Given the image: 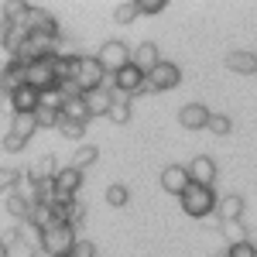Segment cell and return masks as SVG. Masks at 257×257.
Wrapping results in <instances>:
<instances>
[{"label":"cell","instance_id":"obj_16","mask_svg":"<svg viewBox=\"0 0 257 257\" xmlns=\"http://www.w3.org/2000/svg\"><path fill=\"white\" fill-rule=\"evenodd\" d=\"M28 172V178L31 182H52L55 178V172H59V161H55V155H41L31 168H24Z\"/></svg>","mask_w":257,"mask_h":257},{"label":"cell","instance_id":"obj_3","mask_svg":"<svg viewBox=\"0 0 257 257\" xmlns=\"http://www.w3.org/2000/svg\"><path fill=\"white\" fill-rule=\"evenodd\" d=\"M76 247V230L72 226H52L41 233V250L52 257H69Z\"/></svg>","mask_w":257,"mask_h":257},{"label":"cell","instance_id":"obj_15","mask_svg":"<svg viewBox=\"0 0 257 257\" xmlns=\"http://www.w3.org/2000/svg\"><path fill=\"white\" fill-rule=\"evenodd\" d=\"M86 99V110H89V117H106V110H110V103H113V93L110 89H89V93H82Z\"/></svg>","mask_w":257,"mask_h":257},{"label":"cell","instance_id":"obj_5","mask_svg":"<svg viewBox=\"0 0 257 257\" xmlns=\"http://www.w3.org/2000/svg\"><path fill=\"white\" fill-rule=\"evenodd\" d=\"M24 86H31V89H38V93L52 89V86H55V55L24 65Z\"/></svg>","mask_w":257,"mask_h":257},{"label":"cell","instance_id":"obj_31","mask_svg":"<svg viewBox=\"0 0 257 257\" xmlns=\"http://www.w3.org/2000/svg\"><path fill=\"white\" fill-rule=\"evenodd\" d=\"M24 38H28V28H24V24H11V31H7V41H4V48H7V52L14 55V52L21 48V41H24Z\"/></svg>","mask_w":257,"mask_h":257},{"label":"cell","instance_id":"obj_29","mask_svg":"<svg viewBox=\"0 0 257 257\" xmlns=\"http://www.w3.org/2000/svg\"><path fill=\"white\" fill-rule=\"evenodd\" d=\"M18 237L24 240L31 250H41V230H38V226H31L28 219H24V223H18Z\"/></svg>","mask_w":257,"mask_h":257},{"label":"cell","instance_id":"obj_20","mask_svg":"<svg viewBox=\"0 0 257 257\" xmlns=\"http://www.w3.org/2000/svg\"><path fill=\"white\" fill-rule=\"evenodd\" d=\"M226 69H233L240 76H254L257 72V55L254 52H230V55H226Z\"/></svg>","mask_w":257,"mask_h":257},{"label":"cell","instance_id":"obj_28","mask_svg":"<svg viewBox=\"0 0 257 257\" xmlns=\"http://www.w3.org/2000/svg\"><path fill=\"white\" fill-rule=\"evenodd\" d=\"M96 148H93V144H82L79 151H76V155H72V161H69V165H72V168H76V172H82V168H89V165H93V161H96Z\"/></svg>","mask_w":257,"mask_h":257},{"label":"cell","instance_id":"obj_24","mask_svg":"<svg viewBox=\"0 0 257 257\" xmlns=\"http://www.w3.org/2000/svg\"><path fill=\"white\" fill-rule=\"evenodd\" d=\"M0 7H4V21H7V24H24L28 11H31V4H24V0H7V4H0Z\"/></svg>","mask_w":257,"mask_h":257},{"label":"cell","instance_id":"obj_19","mask_svg":"<svg viewBox=\"0 0 257 257\" xmlns=\"http://www.w3.org/2000/svg\"><path fill=\"white\" fill-rule=\"evenodd\" d=\"M62 120H72V123H82V127H86V123H89V110H86V99L82 96H69L65 99V103H62Z\"/></svg>","mask_w":257,"mask_h":257},{"label":"cell","instance_id":"obj_7","mask_svg":"<svg viewBox=\"0 0 257 257\" xmlns=\"http://www.w3.org/2000/svg\"><path fill=\"white\" fill-rule=\"evenodd\" d=\"M113 93H123L127 99H134L138 93H148V79H144V72L134 69V65L120 69L117 76H113Z\"/></svg>","mask_w":257,"mask_h":257},{"label":"cell","instance_id":"obj_18","mask_svg":"<svg viewBox=\"0 0 257 257\" xmlns=\"http://www.w3.org/2000/svg\"><path fill=\"white\" fill-rule=\"evenodd\" d=\"M18 86H24V65H21V62H7L4 72H0V93L11 96Z\"/></svg>","mask_w":257,"mask_h":257},{"label":"cell","instance_id":"obj_14","mask_svg":"<svg viewBox=\"0 0 257 257\" xmlns=\"http://www.w3.org/2000/svg\"><path fill=\"white\" fill-rule=\"evenodd\" d=\"M161 189L172 192V196H182V192L189 189V172H185L182 165H168V168L161 172Z\"/></svg>","mask_w":257,"mask_h":257},{"label":"cell","instance_id":"obj_21","mask_svg":"<svg viewBox=\"0 0 257 257\" xmlns=\"http://www.w3.org/2000/svg\"><path fill=\"white\" fill-rule=\"evenodd\" d=\"M216 213H219L223 223H233V219L243 216V199H240V196H223L216 202Z\"/></svg>","mask_w":257,"mask_h":257},{"label":"cell","instance_id":"obj_2","mask_svg":"<svg viewBox=\"0 0 257 257\" xmlns=\"http://www.w3.org/2000/svg\"><path fill=\"white\" fill-rule=\"evenodd\" d=\"M55 52H59V38L28 35V38L21 41V48L14 52V62H21V65H31V62H41V59H48V55H55Z\"/></svg>","mask_w":257,"mask_h":257},{"label":"cell","instance_id":"obj_37","mask_svg":"<svg viewBox=\"0 0 257 257\" xmlns=\"http://www.w3.org/2000/svg\"><path fill=\"white\" fill-rule=\"evenodd\" d=\"M226 257H257V247L247 240V243H237V247H226Z\"/></svg>","mask_w":257,"mask_h":257},{"label":"cell","instance_id":"obj_12","mask_svg":"<svg viewBox=\"0 0 257 257\" xmlns=\"http://www.w3.org/2000/svg\"><path fill=\"white\" fill-rule=\"evenodd\" d=\"M158 62H161V52H158V45H155V41H144V45H138V48L131 52V65L141 69L144 76H148Z\"/></svg>","mask_w":257,"mask_h":257},{"label":"cell","instance_id":"obj_9","mask_svg":"<svg viewBox=\"0 0 257 257\" xmlns=\"http://www.w3.org/2000/svg\"><path fill=\"white\" fill-rule=\"evenodd\" d=\"M106 79V72H103V65L96 62V55H82L79 59V69H76V82H79L82 93H89V89H99Z\"/></svg>","mask_w":257,"mask_h":257},{"label":"cell","instance_id":"obj_35","mask_svg":"<svg viewBox=\"0 0 257 257\" xmlns=\"http://www.w3.org/2000/svg\"><path fill=\"white\" fill-rule=\"evenodd\" d=\"M21 172H14V168H0V192H11L14 185H18Z\"/></svg>","mask_w":257,"mask_h":257},{"label":"cell","instance_id":"obj_23","mask_svg":"<svg viewBox=\"0 0 257 257\" xmlns=\"http://www.w3.org/2000/svg\"><path fill=\"white\" fill-rule=\"evenodd\" d=\"M110 93H113V89H110ZM106 117L113 120V123H127V120H131V99L123 96V93H113V103H110Z\"/></svg>","mask_w":257,"mask_h":257},{"label":"cell","instance_id":"obj_1","mask_svg":"<svg viewBox=\"0 0 257 257\" xmlns=\"http://www.w3.org/2000/svg\"><path fill=\"white\" fill-rule=\"evenodd\" d=\"M178 199H182V209H185L189 216H196V219L209 216V213L216 209V202H219V196L213 192V185H192V182H189V189Z\"/></svg>","mask_w":257,"mask_h":257},{"label":"cell","instance_id":"obj_4","mask_svg":"<svg viewBox=\"0 0 257 257\" xmlns=\"http://www.w3.org/2000/svg\"><path fill=\"white\" fill-rule=\"evenodd\" d=\"M96 62L103 65V72L106 76H117L120 69H127L131 65V52H127V45L123 41H103L96 52Z\"/></svg>","mask_w":257,"mask_h":257},{"label":"cell","instance_id":"obj_42","mask_svg":"<svg viewBox=\"0 0 257 257\" xmlns=\"http://www.w3.org/2000/svg\"><path fill=\"white\" fill-rule=\"evenodd\" d=\"M31 257H52V254H45V250H35V254H31Z\"/></svg>","mask_w":257,"mask_h":257},{"label":"cell","instance_id":"obj_34","mask_svg":"<svg viewBox=\"0 0 257 257\" xmlns=\"http://www.w3.org/2000/svg\"><path fill=\"white\" fill-rule=\"evenodd\" d=\"M127 199H131L127 185H110V189H106V202H110V206H127Z\"/></svg>","mask_w":257,"mask_h":257},{"label":"cell","instance_id":"obj_40","mask_svg":"<svg viewBox=\"0 0 257 257\" xmlns=\"http://www.w3.org/2000/svg\"><path fill=\"white\" fill-rule=\"evenodd\" d=\"M7 31H11V24H7V21L0 18V45H4V41H7Z\"/></svg>","mask_w":257,"mask_h":257},{"label":"cell","instance_id":"obj_22","mask_svg":"<svg viewBox=\"0 0 257 257\" xmlns=\"http://www.w3.org/2000/svg\"><path fill=\"white\" fill-rule=\"evenodd\" d=\"M38 131V120H35V113H14V123H11V134H18L24 144H28V138Z\"/></svg>","mask_w":257,"mask_h":257},{"label":"cell","instance_id":"obj_25","mask_svg":"<svg viewBox=\"0 0 257 257\" xmlns=\"http://www.w3.org/2000/svg\"><path fill=\"white\" fill-rule=\"evenodd\" d=\"M219 230H223V237H226V247H237V243H247V226H243L240 219H233V223H223Z\"/></svg>","mask_w":257,"mask_h":257},{"label":"cell","instance_id":"obj_26","mask_svg":"<svg viewBox=\"0 0 257 257\" xmlns=\"http://www.w3.org/2000/svg\"><path fill=\"white\" fill-rule=\"evenodd\" d=\"M7 213L11 216H18V223H24V219L31 216V202L28 199H21L14 189H11V196H7Z\"/></svg>","mask_w":257,"mask_h":257},{"label":"cell","instance_id":"obj_6","mask_svg":"<svg viewBox=\"0 0 257 257\" xmlns=\"http://www.w3.org/2000/svg\"><path fill=\"white\" fill-rule=\"evenodd\" d=\"M144 79H148V93H165V89H175L178 82H182V69H178L175 62L161 59Z\"/></svg>","mask_w":257,"mask_h":257},{"label":"cell","instance_id":"obj_8","mask_svg":"<svg viewBox=\"0 0 257 257\" xmlns=\"http://www.w3.org/2000/svg\"><path fill=\"white\" fill-rule=\"evenodd\" d=\"M24 28H28V35H45V38H62L59 35V21L52 18L45 7H35L31 4V11H28V18H24Z\"/></svg>","mask_w":257,"mask_h":257},{"label":"cell","instance_id":"obj_17","mask_svg":"<svg viewBox=\"0 0 257 257\" xmlns=\"http://www.w3.org/2000/svg\"><path fill=\"white\" fill-rule=\"evenodd\" d=\"M52 182H55V189H59V196H76V189L82 185V172H76V168L69 165V168H59Z\"/></svg>","mask_w":257,"mask_h":257},{"label":"cell","instance_id":"obj_43","mask_svg":"<svg viewBox=\"0 0 257 257\" xmlns=\"http://www.w3.org/2000/svg\"><path fill=\"white\" fill-rule=\"evenodd\" d=\"M96 257H99V254H96Z\"/></svg>","mask_w":257,"mask_h":257},{"label":"cell","instance_id":"obj_30","mask_svg":"<svg viewBox=\"0 0 257 257\" xmlns=\"http://www.w3.org/2000/svg\"><path fill=\"white\" fill-rule=\"evenodd\" d=\"M138 14H141V11H138V0H123V4L113 7V21H117V24H131Z\"/></svg>","mask_w":257,"mask_h":257},{"label":"cell","instance_id":"obj_11","mask_svg":"<svg viewBox=\"0 0 257 257\" xmlns=\"http://www.w3.org/2000/svg\"><path fill=\"white\" fill-rule=\"evenodd\" d=\"M38 89H31V86H18L11 96H7V103H11V113H35L38 110Z\"/></svg>","mask_w":257,"mask_h":257},{"label":"cell","instance_id":"obj_10","mask_svg":"<svg viewBox=\"0 0 257 257\" xmlns=\"http://www.w3.org/2000/svg\"><path fill=\"white\" fill-rule=\"evenodd\" d=\"M185 172H189V182H192V185H213V178H216V161L199 155V158H192L185 165Z\"/></svg>","mask_w":257,"mask_h":257},{"label":"cell","instance_id":"obj_41","mask_svg":"<svg viewBox=\"0 0 257 257\" xmlns=\"http://www.w3.org/2000/svg\"><path fill=\"white\" fill-rule=\"evenodd\" d=\"M0 257H11V254H7V247H4V240H0Z\"/></svg>","mask_w":257,"mask_h":257},{"label":"cell","instance_id":"obj_39","mask_svg":"<svg viewBox=\"0 0 257 257\" xmlns=\"http://www.w3.org/2000/svg\"><path fill=\"white\" fill-rule=\"evenodd\" d=\"M4 151H11V155H18V151H24V141H21L18 134H7V138H4Z\"/></svg>","mask_w":257,"mask_h":257},{"label":"cell","instance_id":"obj_38","mask_svg":"<svg viewBox=\"0 0 257 257\" xmlns=\"http://www.w3.org/2000/svg\"><path fill=\"white\" fill-rule=\"evenodd\" d=\"M138 11L141 14H161L165 11V0H138Z\"/></svg>","mask_w":257,"mask_h":257},{"label":"cell","instance_id":"obj_32","mask_svg":"<svg viewBox=\"0 0 257 257\" xmlns=\"http://www.w3.org/2000/svg\"><path fill=\"white\" fill-rule=\"evenodd\" d=\"M35 120H38V127H59L62 110H45V106H38L35 110Z\"/></svg>","mask_w":257,"mask_h":257},{"label":"cell","instance_id":"obj_13","mask_svg":"<svg viewBox=\"0 0 257 257\" xmlns=\"http://www.w3.org/2000/svg\"><path fill=\"white\" fill-rule=\"evenodd\" d=\"M178 120H182L185 131H202V127L209 123V110H206L202 103H185V106L178 110Z\"/></svg>","mask_w":257,"mask_h":257},{"label":"cell","instance_id":"obj_27","mask_svg":"<svg viewBox=\"0 0 257 257\" xmlns=\"http://www.w3.org/2000/svg\"><path fill=\"white\" fill-rule=\"evenodd\" d=\"M206 131H209V134H216V138H226V134L233 131V120L226 117V113H209V123H206Z\"/></svg>","mask_w":257,"mask_h":257},{"label":"cell","instance_id":"obj_36","mask_svg":"<svg viewBox=\"0 0 257 257\" xmlns=\"http://www.w3.org/2000/svg\"><path fill=\"white\" fill-rule=\"evenodd\" d=\"M69 257H96V243L93 240H76V247H72Z\"/></svg>","mask_w":257,"mask_h":257},{"label":"cell","instance_id":"obj_33","mask_svg":"<svg viewBox=\"0 0 257 257\" xmlns=\"http://www.w3.org/2000/svg\"><path fill=\"white\" fill-rule=\"evenodd\" d=\"M59 131H62V138H69V141H82V134H86V127L72 123V120H59Z\"/></svg>","mask_w":257,"mask_h":257}]
</instances>
